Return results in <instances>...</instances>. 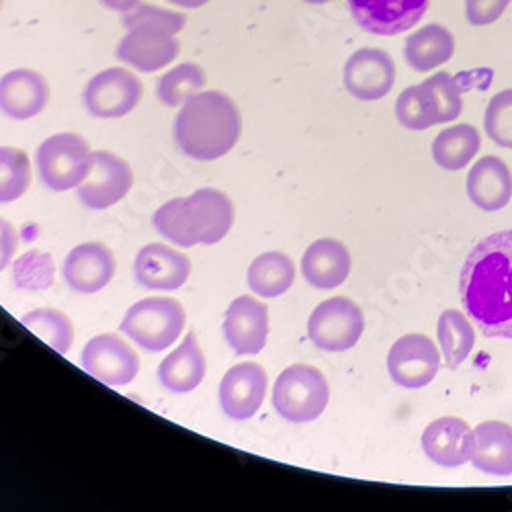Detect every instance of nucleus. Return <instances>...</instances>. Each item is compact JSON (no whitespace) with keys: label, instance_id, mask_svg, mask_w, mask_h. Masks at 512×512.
I'll return each mask as SVG.
<instances>
[{"label":"nucleus","instance_id":"aec40b11","mask_svg":"<svg viewBox=\"0 0 512 512\" xmlns=\"http://www.w3.org/2000/svg\"><path fill=\"white\" fill-rule=\"evenodd\" d=\"M117 261L109 246L101 242H84L68 252L62 265L66 285L78 293H97L115 277Z\"/></svg>","mask_w":512,"mask_h":512},{"label":"nucleus","instance_id":"0eeeda50","mask_svg":"<svg viewBox=\"0 0 512 512\" xmlns=\"http://www.w3.org/2000/svg\"><path fill=\"white\" fill-rule=\"evenodd\" d=\"M363 332V310L343 295L324 300L308 320V336L312 345L326 353H345L353 349Z\"/></svg>","mask_w":512,"mask_h":512},{"label":"nucleus","instance_id":"393cba45","mask_svg":"<svg viewBox=\"0 0 512 512\" xmlns=\"http://www.w3.org/2000/svg\"><path fill=\"white\" fill-rule=\"evenodd\" d=\"M455 54V37L453 33L439 25L431 23L406 39L404 58L410 68L416 72H431L447 64Z\"/></svg>","mask_w":512,"mask_h":512},{"label":"nucleus","instance_id":"5701e85b","mask_svg":"<svg viewBox=\"0 0 512 512\" xmlns=\"http://www.w3.org/2000/svg\"><path fill=\"white\" fill-rule=\"evenodd\" d=\"M467 197L484 211H498L510 203L512 175L498 156L480 158L467 175Z\"/></svg>","mask_w":512,"mask_h":512},{"label":"nucleus","instance_id":"6ab92c4d","mask_svg":"<svg viewBox=\"0 0 512 512\" xmlns=\"http://www.w3.org/2000/svg\"><path fill=\"white\" fill-rule=\"evenodd\" d=\"M476 431L465 420L443 416L433 420L422 433V451L435 465L459 467L472 461Z\"/></svg>","mask_w":512,"mask_h":512},{"label":"nucleus","instance_id":"c9c22d12","mask_svg":"<svg viewBox=\"0 0 512 512\" xmlns=\"http://www.w3.org/2000/svg\"><path fill=\"white\" fill-rule=\"evenodd\" d=\"M484 130L500 148H512V89L490 99L484 115Z\"/></svg>","mask_w":512,"mask_h":512},{"label":"nucleus","instance_id":"c756f323","mask_svg":"<svg viewBox=\"0 0 512 512\" xmlns=\"http://www.w3.org/2000/svg\"><path fill=\"white\" fill-rule=\"evenodd\" d=\"M21 324L60 355H66L74 343V324L60 310H33L21 318Z\"/></svg>","mask_w":512,"mask_h":512},{"label":"nucleus","instance_id":"c85d7f7f","mask_svg":"<svg viewBox=\"0 0 512 512\" xmlns=\"http://www.w3.org/2000/svg\"><path fill=\"white\" fill-rule=\"evenodd\" d=\"M205 84V70L195 62H185L160 76L156 82V97L164 107H183L205 89Z\"/></svg>","mask_w":512,"mask_h":512},{"label":"nucleus","instance_id":"9d476101","mask_svg":"<svg viewBox=\"0 0 512 512\" xmlns=\"http://www.w3.org/2000/svg\"><path fill=\"white\" fill-rule=\"evenodd\" d=\"M441 353L426 334H404L388 353V371L394 383L406 390H420L437 377Z\"/></svg>","mask_w":512,"mask_h":512},{"label":"nucleus","instance_id":"a19ab883","mask_svg":"<svg viewBox=\"0 0 512 512\" xmlns=\"http://www.w3.org/2000/svg\"><path fill=\"white\" fill-rule=\"evenodd\" d=\"M306 5H312V7H322V5H328L332 3V0H304Z\"/></svg>","mask_w":512,"mask_h":512},{"label":"nucleus","instance_id":"1a4fd4ad","mask_svg":"<svg viewBox=\"0 0 512 512\" xmlns=\"http://www.w3.org/2000/svg\"><path fill=\"white\" fill-rule=\"evenodd\" d=\"M80 365L91 377L111 388L127 386L140 373L138 353L113 332L91 338L82 349Z\"/></svg>","mask_w":512,"mask_h":512},{"label":"nucleus","instance_id":"f8f14e48","mask_svg":"<svg viewBox=\"0 0 512 512\" xmlns=\"http://www.w3.org/2000/svg\"><path fill=\"white\" fill-rule=\"evenodd\" d=\"M134 187V170L113 152H95L91 175L78 187V199L89 209H109Z\"/></svg>","mask_w":512,"mask_h":512},{"label":"nucleus","instance_id":"4be33fe9","mask_svg":"<svg viewBox=\"0 0 512 512\" xmlns=\"http://www.w3.org/2000/svg\"><path fill=\"white\" fill-rule=\"evenodd\" d=\"M207 375V359L199 345L197 334H185L183 343L162 359L158 367V381L173 394H189L197 390Z\"/></svg>","mask_w":512,"mask_h":512},{"label":"nucleus","instance_id":"ea45409f","mask_svg":"<svg viewBox=\"0 0 512 512\" xmlns=\"http://www.w3.org/2000/svg\"><path fill=\"white\" fill-rule=\"evenodd\" d=\"M168 3L179 7V9H201V7L209 5L211 0H168Z\"/></svg>","mask_w":512,"mask_h":512},{"label":"nucleus","instance_id":"4468645a","mask_svg":"<svg viewBox=\"0 0 512 512\" xmlns=\"http://www.w3.org/2000/svg\"><path fill=\"white\" fill-rule=\"evenodd\" d=\"M181 54V41L177 35H170L154 27L127 29L119 41L115 58L140 72L152 74L173 64Z\"/></svg>","mask_w":512,"mask_h":512},{"label":"nucleus","instance_id":"bb28decb","mask_svg":"<svg viewBox=\"0 0 512 512\" xmlns=\"http://www.w3.org/2000/svg\"><path fill=\"white\" fill-rule=\"evenodd\" d=\"M480 148H482V138L476 127L469 123H459V125L447 127V130H443L435 138L433 158L441 168L455 173V170H461L472 162L480 152Z\"/></svg>","mask_w":512,"mask_h":512},{"label":"nucleus","instance_id":"f03ea898","mask_svg":"<svg viewBox=\"0 0 512 512\" xmlns=\"http://www.w3.org/2000/svg\"><path fill=\"white\" fill-rule=\"evenodd\" d=\"M175 142L193 160L211 162L226 156L242 136V113L222 91H201L175 119Z\"/></svg>","mask_w":512,"mask_h":512},{"label":"nucleus","instance_id":"e433bc0d","mask_svg":"<svg viewBox=\"0 0 512 512\" xmlns=\"http://www.w3.org/2000/svg\"><path fill=\"white\" fill-rule=\"evenodd\" d=\"M510 0H465V17L474 27L492 25L508 9Z\"/></svg>","mask_w":512,"mask_h":512},{"label":"nucleus","instance_id":"2eb2a0df","mask_svg":"<svg viewBox=\"0 0 512 512\" xmlns=\"http://www.w3.org/2000/svg\"><path fill=\"white\" fill-rule=\"evenodd\" d=\"M224 336L236 355L261 353L269 340V308L250 295H240L224 316Z\"/></svg>","mask_w":512,"mask_h":512},{"label":"nucleus","instance_id":"a878e982","mask_svg":"<svg viewBox=\"0 0 512 512\" xmlns=\"http://www.w3.org/2000/svg\"><path fill=\"white\" fill-rule=\"evenodd\" d=\"M295 263L285 252L271 250L256 256L246 273L248 287L261 297H279L287 293L295 281Z\"/></svg>","mask_w":512,"mask_h":512},{"label":"nucleus","instance_id":"2f4dec72","mask_svg":"<svg viewBox=\"0 0 512 512\" xmlns=\"http://www.w3.org/2000/svg\"><path fill=\"white\" fill-rule=\"evenodd\" d=\"M56 263L50 252L29 250L13 263V283L21 291H46L54 285Z\"/></svg>","mask_w":512,"mask_h":512},{"label":"nucleus","instance_id":"473e14b6","mask_svg":"<svg viewBox=\"0 0 512 512\" xmlns=\"http://www.w3.org/2000/svg\"><path fill=\"white\" fill-rule=\"evenodd\" d=\"M396 117L400 125H404L406 130L412 132H422L429 130L433 125H439L431 97L426 93L422 82L416 84V87H408L402 91V95L396 101Z\"/></svg>","mask_w":512,"mask_h":512},{"label":"nucleus","instance_id":"a211bd4d","mask_svg":"<svg viewBox=\"0 0 512 512\" xmlns=\"http://www.w3.org/2000/svg\"><path fill=\"white\" fill-rule=\"evenodd\" d=\"M191 259L166 244L144 246L134 261L136 283L148 291H175L191 277Z\"/></svg>","mask_w":512,"mask_h":512},{"label":"nucleus","instance_id":"79ce46f5","mask_svg":"<svg viewBox=\"0 0 512 512\" xmlns=\"http://www.w3.org/2000/svg\"><path fill=\"white\" fill-rule=\"evenodd\" d=\"M3 7H5V0H0V11H3Z\"/></svg>","mask_w":512,"mask_h":512},{"label":"nucleus","instance_id":"f704fd0d","mask_svg":"<svg viewBox=\"0 0 512 512\" xmlns=\"http://www.w3.org/2000/svg\"><path fill=\"white\" fill-rule=\"evenodd\" d=\"M123 25L125 29L154 27L170 35H179L187 27V17L181 11H170V9H160L156 5L138 3L132 11L123 13Z\"/></svg>","mask_w":512,"mask_h":512},{"label":"nucleus","instance_id":"cd10ccee","mask_svg":"<svg viewBox=\"0 0 512 512\" xmlns=\"http://www.w3.org/2000/svg\"><path fill=\"white\" fill-rule=\"evenodd\" d=\"M437 336L443 359L453 371L469 357L476 345V330L459 310H445L441 314Z\"/></svg>","mask_w":512,"mask_h":512},{"label":"nucleus","instance_id":"b1692460","mask_svg":"<svg viewBox=\"0 0 512 512\" xmlns=\"http://www.w3.org/2000/svg\"><path fill=\"white\" fill-rule=\"evenodd\" d=\"M474 467L490 476H512V426L500 420H486L476 426Z\"/></svg>","mask_w":512,"mask_h":512},{"label":"nucleus","instance_id":"ddd939ff","mask_svg":"<svg viewBox=\"0 0 512 512\" xmlns=\"http://www.w3.org/2000/svg\"><path fill=\"white\" fill-rule=\"evenodd\" d=\"M345 89L359 101H379L396 84V62L379 48L357 50L343 70Z\"/></svg>","mask_w":512,"mask_h":512},{"label":"nucleus","instance_id":"6e6552de","mask_svg":"<svg viewBox=\"0 0 512 512\" xmlns=\"http://www.w3.org/2000/svg\"><path fill=\"white\" fill-rule=\"evenodd\" d=\"M144 97L142 80L127 68H107L95 74L82 91V105L97 119L130 115Z\"/></svg>","mask_w":512,"mask_h":512},{"label":"nucleus","instance_id":"9b49d317","mask_svg":"<svg viewBox=\"0 0 512 512\" xmlns=\"http://www.w3.org/2000/svg\"><path fill=\"white\" fill-rule=\"evenodd\" d=\"M347 7L361 29L371 35L392 37L420 23L431 0H347Z\"/></svg>","mask_w":512,"mask_h":512},{"label":"nucleus","instance_id":"f257e3e1","mask_svg":"<svg viewBox=\"0 0 512 512\" xmlns=\"http://www.w3.org/2000/svg\"><path fill=\"white\" fill-rule=\"evenodd\" d=\"M461 302L484 336L512 340V230L478 242L459 277Z\"/></svg>","mask_w":512,"mask_h":512},{"label":"nucleus","instance_id":"58836bf2","mask_svg":"<svg viewBox=\"0 0 512 512\" xmlns=\"http://www.w3.org/2000/svg\"><path fill=\"white\" fill-rule=\"evenodd\" d=\"M99 3L109 9V11H115V13H127L132 11L138 3H142V0H99Z\"/></svg>","mask_w":512,"mask_h":512},{"label":"nucleus","instance_id":"412c9836","mask_svg":"<svg viewBox=\"0 0 512 512\" xmlns=\"http://www.w3.org/2000/svg\"><path fill=\"white\" fill-rule=\"evenodd\" d=\"M353 269L349 248L336 238H320L308 246L302 259V275L316 289L343 285Z\"/></svg>","mask_w":512,"mask_h":512},{"label":"nucleus","instance_id":"f3484780","mask_svg":"<svg viewBox=\"0 0 512 512\" xmlns=\"http://www.w3.org/2000/svg\"><path fill=\"white\" fill-rule=\"evenodd\" d=\"M269 375L259 363L234 365L220 383V406L232 420H248L267 398Z\"/></svg>","mask_w":512,"mask_h":512},{"label":"nucleus","instance_id":"7ed1b4c3","mask_svg":"<svg viewBox=\"0 0 512 512\" xmlns=\"http://www.w3.org/2000/svg\"><path fill=\"white\" fill-rule=\"evenodd\" d=\"M234 203L220 189H197L189 197L170 199L160 205L152 224L156 232L177 246L191 248L197 244H218L234 226Z\"/></svg>","mask_w":512,"mask_h":512},{"label":"nucleus","instance_id":"7c9ffc66","mask_svg":"<svg viewBox=\"0 0 512 512\" xmlns=\"http://www.w3.org/2000/svg\"><path fill=\"white\" fill-rule=\"evenodd\" d=\"M33 181L27 152L15 146H0V205L21 199Z\"/></svg>","mask_w":512,"mask_h":512},{"label":"nucleus","instance_id":"423d86ee","mask_svg":"<svg viewBox=\"0 0 512 512\" xmlns=\"http://www.w3.org/2000/svg\"><path fill=\"white\" fill-rule=\"evenodd\" d=\"M330 400V386L324 373L312 365H291L279 373L273 386L277 414L295 424L312 422L322 416Z\"/></svg>","mask_w":512,"mask_h":512},{"label":"nucleus","instance_id":"20e7f679","mask_svg":"<svg viewBox=\"0 0 512 512\" xmlns=\"http://www.w3.org/2000/svg\"><path fill=\"white\" fill-rule=\"evenodd\" d=\"M187 312L173 297H146L125 312L121 332L148 353H162L183 334Z\"/></svg>","mask_w":512,"mask_h":512},{"label":"nucleus","instance_id":"72a5a7b5","mask_svg":"<svg viewBox=\"0 0 512 512\" xmlns=\"http://www.w3.org/2000/svg\"><path fill=\"white\" fill-rule=\"evenodd\" d=\"M424 89L431 97L435 115H437V123H449L455 121L461 111H463V89L461 84L457 82V78H453L447 72H437L431 78H426Z\"/></svg>","mask_w":512,"mask_h":512},{"label":"nucleus","instance_id":"4c0bfd02","mask_svg":"<svg viewBox=\"0 0 512 512\" xmlns=\"http://www.w3.org/2000/svg\"><path fill=\"white\" fill-rule=\"evenodd\" d=\"M17 248H19V236L15 226L0 218V273L11 265Z\"/></svg>","mask_w":512,"mask_h":512},{"label":"nucleus","instance_id":"39448f33","mask_svg":"<svg viewBox=\"0 0 512 512\" xmlns=\"http://www.w3.org/2000/svg\"><path fill=\"white\" fill-rule=\"evenodd\" d=\"M95 152L78 134L62 132L46 138L35 152L37 175L50 191L78 189L91 175Z\"/></svg>","mask_w":512,"mask_h":512},{"label":"nucleus","instance_id":"dca6fc26","mask_svg":"<svg viewBox=\"0 0 512 512\" xmlns=\"http://www.w3.org/2000/svg\"><path fill=\"white\" fill-rule=\"evenodd\" d=\"M52 89L48 78L31 68H17L0 76V113L15 121H27L44 113Z\"/></svg>","mask_w":512,"mask_h":512}]
</instances>
